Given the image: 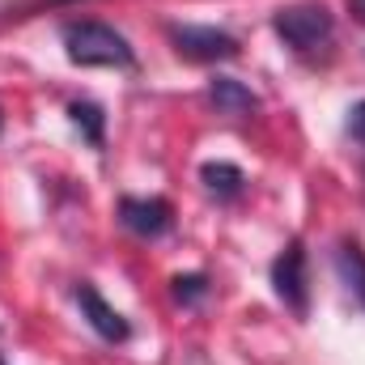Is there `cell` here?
Here are the masks:
<instances>
[{
	"label": "cell",
	"mask_w": 365,
	"mask_h": 365,
	"mask_svg": "<svg viewBox=\"0 0 365 365\" xmlns=\"http://www.w3.org/2000/svg\"><path fill=\"white\" fill-rule=\"evenodd\" d=\"M272 284H276V297H280L297 319H302V314H306V306H310V276H306V251H302V242H297V238L276 255Z\"/></svg>",
	"instance_id": "obj_4"
},
{
	"label": "cell",
	"mask_w": 365,
	"mask_h": 365,
	"mask_svg": "<svg viewBox=\"0 0 365 365\" xmlns=\"http://www.w3.org/2000/svg\"><path fill=\"white\" fill-rule=\"evenodd\" d=\"M336 272L344 280L349 297L365 310V251L357 242H340V251H336Z\"/></svg>",
	"instance_id": "obj_8"
},
{
	"label": "cell",
	"mask_w": 365,
	"mask_h": 365,
	"mask_svg": "<svg viewBox=\"0 0 365 365\" xmlns=\"http://www.w3.org/2000/svg\"><path fill=\"white\" fill-rule=\"evenodd\" d=\"M64 51L81 68H132L136 64L132 43L106 21H68L64 26Z\"/></svg>",
	"instance_id": "obj_1"
},
{
	"label": "cell",
	"mask_w": 365,
	"mask_h": 365,
	"mask_svg": "<svg viewBox=\"0 0 365 365\" xmlns=\"http://www.w3.org/2000/svg\"><path fill=\"white\" fill-rule=\"evenodd\" d=\"M0 365H4V361H0Z\"/></svg>",
	"instance_id": "obj_14"
},
{
	"label": "cell",
	"mask_w": 365,
	"mask_h": 365,
	"mask_svg": "<svg viewBox=\"0 0 365 365\" xmlns=\"http://www.w3.org/2000/svg\"><path fill=\"white\" fill-rule=\"evenodd\" d=\"M344 4H349V13H353L357 21H365V0H344Z\"/></svg>",
	"instance_id": "obj_13"
},
{
	"label": "cell",
	"mask_w": 365,
	"mask_h": 365,
	"mask_svg": "<svg viewBox=\"0 0 365 365\" xmlns=\"http://www.w3.org/2000/svg\"><path fill=\"white\" fill-rule=\"evenodd\" d=\"M77 306H81V314L90 319V327L102 336V340H110V344H123L128 336H132V327H128V319L93 289V284H77Z\"/></svg>",
	"instance_id": "obj_6"
},
{
	"label": "cell",
	"mask_w": 365,
	"mask_h": 365,
	"mask_svg": "<svg viewBox=\"0 0 365 365\" xmlns=\"http://www.w3.org/2000/svg\"><path fill=\"white\" fill-rule=\"evenodd\" d=\"M272 30L284 38V47H293V51L306 56V51H319V47H327V43L336 38V17H331L327 4L306 0V4L280 9L272 17Z\"/></svg>",
	"instance_id": "obj_2"
},
{
	"label": "cell",
	"mask_w": 365,
	"mask_h": 365,
	"mask_svg": "<svg viewBox=\"0 0 365 365\" xmlns=\"http://www.w3.org/2000/svg\"><path fill=\"white\" fill-rule=\"evenodd\" d=\"M208 102H212L221 115H255V110H259V98L247 90L242 81H234V77H217V81L208 86Z\"/></svg>",
	"instance_id": "obj_7"
},
{
	"label": "cell",
	"mask_w": 365,
	"mask_h": 365,
	"mask_svg": "<svg viewBox=\"0 0 365 365\" xmlns=\"http://www.w3.org/2000/svg\"><path fill=\"white\" fill-rule=\"evenodd\" d=\"M119 221H123V230H132L136 238H162V234L175 225V208H170L162 195H149V200L123 195V200H119Z\"/></svg>",
	"instance_id": "obj_5"
},
{
	"label": "cell",
	"mask_w": 365,
	"mask_h": 365,
	"mask_svg": "<svg viewBox=\"0 0 365 365\" xmlns=\"http://www.w3.org/2000/svg\"><path fill=\"white\" fill-rule=\"evenodd\" d=\"M200 179H204V187H208L217 200H234V195L242 191L247 175H242L234 162H208V166L200 170Z\"/></svg>",
	"instance_id": "obj_9"
},
{
	"label": "cell",
	"mask_w": 365,
	"mask_h": 365,
	"mask_svg": "<svg viewBox=\"0 0 365 365\" xmlns=\"http://www.w3.org/2000/svg\"><path fill=\"white\" fill-rule=\"evenodd\" d=\"M170 43L182 60L195 64H217V60H234L238 56V38L217 30V26H191V21H175L170 26Z\"/></svg>",
	"instance_id": "obj_3"
},
{
	"label": "cell",
	"mask_w": 365,
	"mask_h": 365,
	"mask_svg": "<svg viewBox=\"0 0 365 365\" xmlns=\"http://www.w3.org/2000/svg\"><path fill=\"white\" fill-rule=\"evenodd\" d=\"M353 119H349V132H353V140H361L365 145V102L357 106V110H349Z\"/></svg>",
	"instance_id": "obj_12"
},
{
	"label": "cell",
	"mask_w": 365,
	"mask_h": 365,
	"mask_svg": "<svg viewBox=\"0 0 365 365\" xmlns=\"http://www.w3.org/2000/svg\"><path fill=\"white\" fill-rule=\"evenodd\" d=\"M68 115H73V123L86 132V140L98 149V145H102V110H98L93 102H73V106H68Z\"/></svg>",
	"instance_id": "obj_10"
},
{
	"label": "cell",
	"mask_w": 365,
	"mask_h": 365,
	"mask_svg": "<svg viewBox=\"0 0 365 365\" xmlns=\"http://www.w3.org/2000/svg\"><path fill=\"white\" fill-rule=\"evenodd\" d=\"M204 293V276H175V297L179 302H195Z\"/></svg>",
	"instance_id": "obj_11"
}]
</instances>
